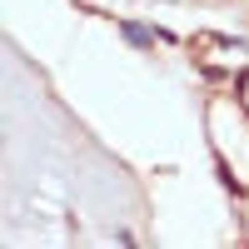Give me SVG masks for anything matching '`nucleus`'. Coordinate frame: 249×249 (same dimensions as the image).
Returning <instances> with one entry per match:
<instances>
[{
    "label": "nucleus",
    "instance_id": "obj_1",
    "mask_svg": "<svg viewBox=\"0 0 249 249\" xmlns=\"http://www.w3.org/2000/svg\"><path fill=\"white\" fill-rule=\"evenodd\" d=\"M120 30H124V40H135V45H155V35H150V30H140V25H130V20H124Z\"/></svg>",
    "mask_w": 249,
    "mask_h": 249
}]
</instances>
